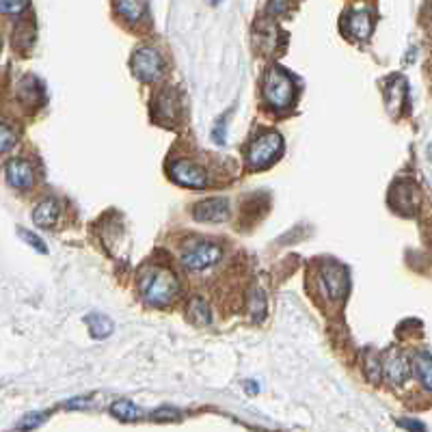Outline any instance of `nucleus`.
I'll return each mask as SVG.
<instances>
[{
    "mask_svg": "<svg viewBox=\"0 0 432 432\" xmlns=\"http://www.w3.org/2000/svg\"><path fill=\"white\" fill-rule=\"evenodd\" d=\"M385 374H387L389 382L402 385L408 378V374H411V368H408L406 357L398 355V352H392L387 359H385Z\"/></svg>",
    "mask_w": 432,
    "mask_h": 432,
    "instance_id": "obj_10",
    "label": "nucleus"
},
{
    "mask_svg": "<svg viewBox=\"0 0 432 432\" xmlns=\"http://www.w3.org/2000/svg\"><path fill=\"white\" fill-rule=\"evenodd\" d=\"M208 3H210V5H218V3H221V0H208Z\"/></svg>",
    "mask_w": 432,
    "mask_h": 432,
    "instance_id": "obj_27",
    "label": "nucleus"
},
{
    "mask_svg": "<svg viewBox=\"0 0 432 432\" xmlns=\"http://www.w3.org/2000/svg\"><path fill=\"white\" fill-rule=\"evenodd\" d=\"M285 9H288V3H285V0H270V13L281 15Z\"/></svg>",
    "mask_w": 432,
    "mask_h": 432,
    "instance_id": "obj_25",
    "label": "nucleus"
},
{
    "mask_svg": "<svg viewBox=\"0 0 432 432\" xmlns=\"http://www.w3.org/2000/svg\"><path fill=\"white\" fill-rule=\"evenodd\" d=\"M171 175L181 186L188 188H206L208 186V173L203 171L199 165L188 163V161H177L171 167Z\"/></svg>",
    "mask_w": 432,
    "mask_h": 432,
    "instance_id": "obj_6",
    "label": "nucleus"
},
{
    "mask_svg": "<svg viewBox=\"0 0 432 432\" xmlns=\"http://www.w3.org/2000/svg\"><path fill=\"white\" fill-rule=\"evenodd\" d=\"M141 292L147 303L151 305H167L177 294L175 275H171L165 268L147 270L141 279Z\"/></svg>",
    "mask_w": 432,
    "mask_h": 432,
    "instance_id": "obj_1",
    "label": "nucleus"
},
{
    "mask_svg": "<svg viewBox=\"0 0 432 432\" xmlns=\"http://www.w3.org/2000/svg\"><path fill=\"white\" fill-rule=\"evenodd\" d=\"M415 372L422 380V385L426 389H432V378H430V372H432V361H430V355L428 350H419L415 355Z\"/></svg>",
    "mask_w": 432,
    "mask_h": 432,
    "instance_id": "obj_16",
    "label": "nucleus"
},
{
    "mask_svg": "<svg viewBox=\"0 0 432 432\" xmlns=\"http://www.w3.org/2000/svg\"><path fill=\"white\" fill-rule=\"evenodd\" d=\"M372 15L368 11H352L348 15V33L357 39H368L372 35Z\"/></svg>",
    "mask_w": 432,
    "mask_h": 432,
    "instance_id": "obj_12",
    "label": "nucleus"
},
{
    "mask_svg": "<svg viewBox=\"0 0 432 432\" xmlns=\"http://www.w3.org/2000/svg\"><path fill=\"white\" fill-rule=\"evenodd\" d=\"M45 422V413H31V415H27L24 419L20 422V430H33V428H37V426H41Z\"/></svg>",
    "mask_w": 432,
    "mask_h": 432,
    "instance_id": "obj_22",
    "label": "nucleus"
},
{
    "mask_svg": "<svg viewBox=\"0 0 432 432\" xmlns=\"http://www.w3.org/2000/svg\"><path fill=\"white\" fill-rule=\"evenodd\" d=\"M59 218V203L54 199H43L39 201L33 210V221L37 227H52Z\"/></svg>",
    "mask_w": 432,
    "mask_h": 432,
    "instance_id": "obj_11",
    "label": "nucleus"
},
{
    "mask_svg": "<svg viewBox=\"0 0 432 432\" xmlns=\"http://www.w3.org/2000/svg\"><path fill=\"white\" fill-rule=\"evenodd\" d=\"M117 11L121 17H126L128 22H139L145 13V3L143 0H115Z\"/></svg>",
    "mask_w": 432,
    "mask_h": 432,
    "instance_id": "obj_15",
    "label": "nucleus"
},
{
    "mask_svg": "<svg viewBox=\"0 0 432 432\" xmlns=\"http://www.w3.org/2000/svg\"><path fill=\"white\" fill-rule=\"evenodd\" d=\"M400 426L406 428L408 432H426V426L422 422H413V419H400Z\"/></svg>",
    "mask_w": 432,
    "mask_h": 432,
    "instance_id": "obj_24",
    "label": "nucleus"
},
{
    "mask_svg": "<svg viewBox=\"0 0 432 432\" xmlns=\"http://www.w3.org/2000/svg\"><path fill=\"white\" fill-rule=\"evenodd\" d=\"M223 258V248L214 242H197L188 246L184 255H181V264L188 270H206L214 266Z\"/></svg>",
    "mask_w": 432,
    "mask_h": 432,
    "instance_id": "obj_4",
    "label": "nucleus"
},
{
    "mask_svg": "<svg viewBox=\"0 0 432 432\" xmlns=\"http://www.w3.org/2000/svg\"><path fill=\"white\" fill-rule=\"evenodd\" d=\"M297 94L294 80L279 67H272L264 78V100L272 108H288Z\"/></svg>",
    "mask_w": 432,
    "mask_h": 432,
    "instance_id": "obj_2",
    "label": "nucleus"
},
{
    "mask_svg": "<svg viewBox=\"0 0 432 432\" xmlns=\"http://www.w3.org/2000/svg\"><path fill=\"white\" fill-rule=\"evenodd\" d=\"M13 145H15V132L9 126L0 124V154L9 151Z\"/></svg>",
    "mask_w": 432,
    "mask_h": 432,
    "instance_id": "obj_20",
    "label": "nucleus"
},
{
    "mask_svg": "<svg viewBox=\"0 0 432 432\" xmlns=\"http://www.w3.org/2000/svg\"><path fill=\"white\" fill-rule=\"evenodd\" d=\"M227 212H230V206L225 199H206L193 208V216L199 223H221L227 218Z\"/></svg>",
    "mask_w": 432,
    "mask_h": 432,
    "instance_id": "obj_9",
    "label": "nucleus"
},
{
    "mask_svg": "<svg viewBox=\"0 0 432 432\" xmlns=\"http://www.w3.org/2000/svg\"><path fill=\"white\" fill-rule=\"evenodd\" d=\"M246 389H248V394H255V392H258L255 382H246Z\"/></svg>",
    "mask_w": 432,
    "mask_h": 432,
    "instance_id": "obj_26",
    "label": "nucleus"
},
{
    "mask_svg": "<svg viewBox=\"0 0 432 432\" xmlns=\"http://www.w3.org/2000/svg\"><path fill=\"white\" fill-rule=\"evenodd\" d=\"M84 325L89 327V333L94 339H104L112 333V320L108 315L102 313H87L84 315Z\"/></svg>",
    "mask_w": 432,
    "mask_h": 432,
    "instance_id": "obj_13",
    "label": "nucleus"
},
{
    "mask_svg": "<svg viewBox=\"0 0 432 432\" xmlns=\"http://www.w3.org/2000/svg\"><path fill=\"white\" fill-rule=\"evenodd\" d=\"M29 7V0H0V13L17 15Z\"/></svg>",
    "mask_w": 432,
    "mask_h": 432,
    "instance_id": "obj_19",
    "label": "nucleus"
},
{
    "mask_svg": "<svg viewBox=\"0 0 432 432\" xmlns=\"http://www.w3.org/2000/svg\"><path fill=\"white\" fill-rule=\"evenodd\" d=\"M151 417L158 419V422H173V419H179V413L171 406H163V408H158V411H154Z\"/></svg>",
    "mask_w": 432,
    "mask_h": 432,
    "instance_id": "obj_23",
    "label": "nucleus"
},
{
    "mask_svg": "<svg viewBox=\"0 0 432 432\" xmlns=\"http://www.w3.org/2000/svg\"><path fill=\"white\" fill-rule=\"evenodd\" d=\"M266 311V299H264V292L262 290H255L253 297H251V315L255 318H262Z\"/></svg>",
    "mask_w": 432,
    "mask_h": 432,
    "instance_id": "obj_21",
    "label": "nucleus"
},
{
    "mask_svg": "<svg viewBox=\"0 0 432 432\" xmlns=\"http://www.w3.org/2000/svg\"><path fill=\"white\" fill-rule=\"evenodd\" d=\"M110 413L112 417H117L121 422H136L141 417V408L130 400H117V402H112Z\"/></svg>",
    "mask_w": 432,
    "mask_h": 432,
    "instance_id": "obj_14",
    "label": "nucleus"
},
{
    "mask_svg": "<svg viewBox=\"0 0 432 432\" xmlns=\"http://www.w3.org/2000/svg\"><path fill=\"white\" fill-rule=\"evenodd\" d=\"M322 285L327 288V294L331 299H342L344 292L348 290V272L344 266H337V264H329L322 268Z\"/></svg>",
    "mask_w": 432,
    "mask_h": 432,
    "instance_id": "obj_7",
    "label": "nucleus"
},
{
    "mask_svg": "<svg viewBox=\"0 0 432 432\" xmlns=\"http://www.w3.org/2000/svg\"><path fill=\"white\" fill-rule=\"evenodd\" d=\"M281 149H283L281 134L266 132V134L258 136V139L251 143V147H248V154H246V161H248V165H251L253 169H264L281 154Z\"/></svg>",
    "mask_w": 432,
    "mask_h": 432,
    "instance_id": "obj_3",
    "label": "nucleus"
},
{
    "mask_svg": "<svg viewBox=\"0 0 432 432\" xmlns=\"http://www.w3.org/2000/svg\"><path fill=\"white\" fill-rule=\"evenodd\" d=\"M7 173V181L17 188V191H27L33 186V179H35V171H33V165L29 161H22V158H15L11 161L5 169Z\"/></svg>",
    "mask_w": 432,
    "mask_h": 432,
    "instance_id": "obj_8",
    "label": "nucleus"
},
{
    "mask_svg": "<svg viewBox=\"0 0 432 432\" xmlns=\"http://www.w3.org/2000/svg\"><path fill=\"white\" fill-rule=\"evenodd\" d=\"M17 234H20V238L24 240L29 246H33L35 251H39V253H48V246H45V242L37 236V234H33V232H29V230H24V227H20L17 230Z\"/></svg>",
    "mask_w": 432,
    "mask_h": 432,
    "instance_id": "obj_18",
    "label": "nucleus"
},
{
    "mask_svg": "<svg viewBox=\"0 0 432 432\" xmlns=\"http://www.w3.org/2000/svg\"><path fill=\"white\" fill-rule=\"evenodd\" d=\"M132 72L136 78H141L145 82L156 80L163 74V57L154 48H141L136 50L132 57Z\"/></svg>",
    "mask_w": 432,
    "mask_h": 432,
    "instance_id": "obj_5",
    "label": "nucleus"
},
{
    "mask_svg": "<svg viewBox=\"0 0 432 432\" xmlns=\"http://www.w3.org/2000/svg\"><path fill=\"white\" fill-rule=\"evenodd\" d=\"M188 315H191V320H193L195 325H210V322H212V318H210V307H208V303L203 301L201 297H197V299L191 303V307H188Z\"/></svg>",
    "mask_w": 432,
    "mask_h": 432,
    "instance_id": "obj_17",
    "label": "nucleus"
}]
</instances>
